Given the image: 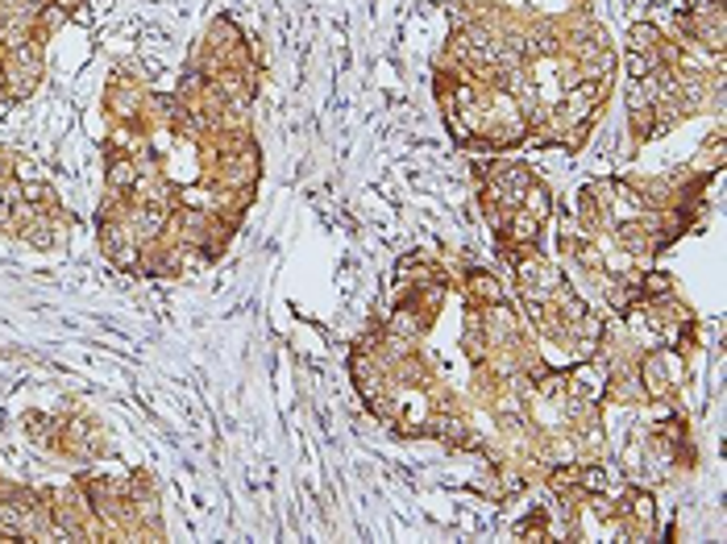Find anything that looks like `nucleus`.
Returning <instances> with one entry per match:
<instances>
[{
	"mask_svg": "<svg viewBox=\"0 0 727 544\" xmlns=\"http://www.w3.org/2000/svg\"><path fill=\"white\" fill-rule=\"evenodd\" d=\"M0 75H4V100L9 104H21L30 100L38 88H42V75H47V42H21V47L4 50V63H0Z\"/></svg>",
	"mask_w": 727,
	"mask_h": 544,
	"instance_id": "nucleus-1",
	"label": "nucleus"
},
{
	"mask_svg": "<svg viewBox=\"0 0 727 544\" xmlns=\"http://www.w3.org/2000/svg\"><path fill=\"white\" fill-rule=\"evenodd\" d=\"M67 233H71L67 224H59V221H54V216H42V212H38V216H30V221L21 224V233H17V241H26V245H33L38 254H50V250H59V245H63Z\"/></svg>",
	"mask_w": 727,
	"mask_h": 544,
	"instance_id": "nucleus-4",
	"label": "nucleus"
},
{
	"mask_svg": "<svg viewBox=\"0 0 727 544\" xmlns=\"http://www.w3.org/2000/svg\"><path fill=\"white\" fill-rule=\"evenodd\" d=\"M616 67L624 71V80H648L661 67V59H657V50H624Z\"/></svg>",
	"mask_w": 727,
	"mask_h": 544,
	"instance_id": "nucleus-7",
	"label": "nucleus"
},
{
	"mask_svg": "<svg viewBox=\"0 0 727 544\" xmlns=\"http://www.w3.org/2000/svg\"><path fill=\"white\" fill-rule=\"evenodd\" d=\"M665 30L661 26H653V21H633L628 26V42H624V50H657L661 47Z\"/></svg>",
	"mask_w": 727,
	"mask_h": 544,
	"instance_id": "nucleus-8",
	"label": "nucleus"
},
{
	"mask_svg": "<svg viewBox=\"0 0 727 544\" xmlns=\"http://www.w3.org/2000/svg\"><path fill=\"white\" fill-rule=\"evenodd\" d=\"M520 209L528 212V216H537L540 224H549L554 221V212H557V200H554V192H549V183L540 175H532V183L520 192Z\"/></svg>",
	"mask_w": 727,
	"mask_h": 544,
	"instance_id": "nucleus-5",
	"label": "nucleus"
},
{
	"mask_svg": "<svg viewBox=\"0 0 727 544\" xmlns=\"http://www.w3.org/2000/svg\"><path fill=\"white\" fill-rule=\"evenodd\" d=\"M511 541H554V524H549V507H532V515H524L516 520V528H511Z\"/></svg>",
	"mask_w": 727,
	"mask_h": 544,
	"instance_id": "nucleus-6",
	"label": "nucleus"
},
{
	"mask_svg": "<svg viewBox=\"0 0 727 544\" xmlns=\"http://www.w3.org/2000/svg\"><path fill=\"white\" fill-rule=\"evenodd\" d=\"M454 291H461L470 308H490L499 304V300H507L504 283H499V274L490 271V266H466L461 274H454Z\"/></svg>",
	"mask_w": 727,
	"mask_h": 544,
	"instance_id": "nucleus-3",
	"label": "nucleus"
},
{
	"mask_svg": "<svg viewBox=\"0 0 727 544\" xmlns=\"http://www.w3.org/2000/svg\"><path fill=\"white\" fill-rule=\"evenodd\" d=\"M507 266H511V283L516 291H540V295H549V291L566 279V266H557L554 258H545L540 245H524L516 254L504 258Z\"/></svg>",
	"mask_w": 727,
	"mask_h": 544,
	"instance_id": "nucleus-2",
	"label": "nucleus"
}]
</instances>
